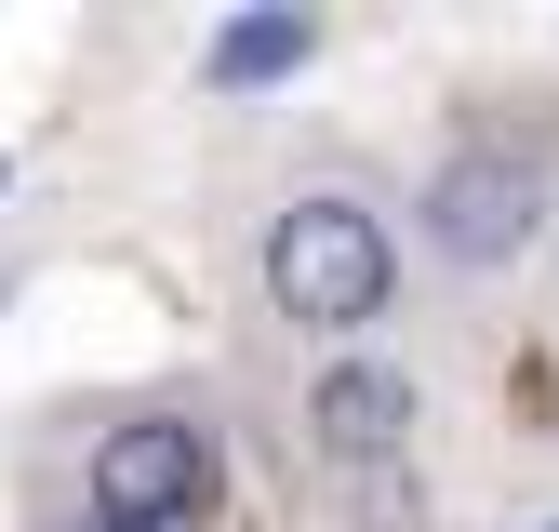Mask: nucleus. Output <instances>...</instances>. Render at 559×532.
<instances>
[{
  "instance_id": "obj_1",
  "label": "nucleus",
  "mask_w": 559,
  "mask_h": 532,
  "mask_svg": "<svg viewBox=\"0 0 559 532\" xmlns=\"http://www.w3.org/2000/svg\"><path fill=\"white\" fill-rule=\"evenodd\" d=\"M266 293H280V319H294V332L360 347V332L386 319V293H400L386 214H373V200H346V186H307L294 214L266 227Z\"/></svg>"
},
{
  "instance_id": "obj_2",
  "label": "nucleus",
  "mask_w": 559,
  "mask_h": 532,
  "mask_svg": "<svg viewBox=\"0 0 559 532\" xmlns=\"http://www.w3.org/2000/svg\"><path fill=\"white\" fill-rule=\"evenodd\" d=\"M533 240H546V173L520 147H493V133H453L440 173H427V253L466 266V280H493Z\"/></svg>"
},
{
  "instance_id": "obj_3",
  "label": "nucleus",
  "mask_w": 559,
  "mask_h": 532,
  "mask_svg": "<svg viewBox=\"0 0 559 532\" xmlns=\"http://www.w3.org/2000/svg\"><path fill=\"white\" fill-rule=\"evenodd\" d=\"M200 506H214V439H200L187 413H120L94 439V519H120V532H187Z\"/></svg>"
},
{
  "instance_id": "obj_4",
  "label": "nucleus",
  "mask_w": 559,
  "mask_h": 532,
  "mask_svg": "<svg viewBox=\"0 0 559 532\" xmlns=\"http://www.w3.org/2000/svg\"><path fill=\"white\" fill-rule=\"evenodd\" d=\"M307 439H320V466H400V439H413V386H400L373 347H346V360L307 386Z\"/></svg>"
},
{
  "instance_id": "obj_5",
  "label": "nucleus",
  "mask_w": 559,
  "mask_h": 532,
  "mask_svg": "<svg viewBox=\"0 0 559 532\" xmlns=\"http://www.w3.org/2000/svg\"><path fill=\"white\" fill-rule=\"evenodd\" d=\"M307 40H320L307 14H253V27L214 40V81H227V94H240V81H280V66H307Z\"/></svg>"
},
{
  "instance_id": "obj_6",
  "label": "nucleus",
  "mask_w": 559,
  "mask_h": 532,
  "mask_svg": "<svg viewBox=\"0 0 559 532\" xmlns=\"http://www.w3.org/2000/svg\"><path fill=\"white\" fill-rule=\"evenodd\" d=\"M81 532H120V519H81Z\"/></svg>"
},
{
  "instance_id": "obj_7",
  "label": "nucleus",
  "mask_w": 559,
  "mask_h": 532,
  "mask_svg": "<svg viewBox=\"0 0 559 532\" xmlns=\"http://www.w3.org/2000/svg\"><path fill=\"white\" fill-rule=\"evenodd\" d=\"M533 532H559V519H533Z\"/></svg>"
}]
</instances>
